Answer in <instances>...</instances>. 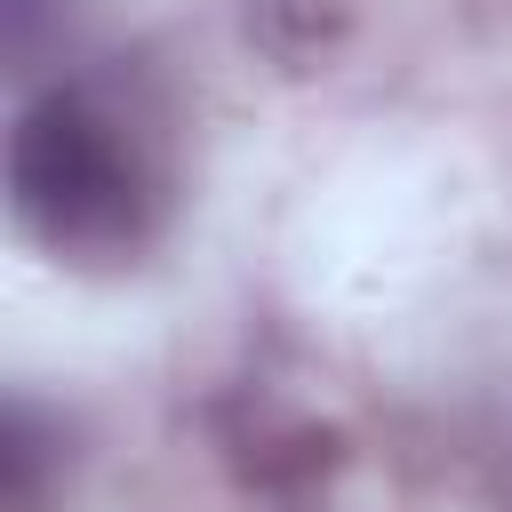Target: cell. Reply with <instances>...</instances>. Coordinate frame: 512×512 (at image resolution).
Instances as JSON below:
<instances>
[{"instance_id":"6da1fadb","label":"cell","mask_w":512,"mask_h":512,"mask_svg":"<svg viewBox=\"0 0 512 512\" xmlns=\"http://www.w3.org/2000/svg\"><path fill=\"white\" fill-rule=\"evenodd\" d=\"M8 208L40 248L72 264H112L144 248L160 216V168L112 96L56 80L8 128Z\"/></svg>"},{"instance_id":"7a4b0ae2","label":"cell","mask_w":512,"mask_h":512,"mask_svg":"<svg viewBox=\"0 0 512 512\" xmlns=\"http://www.w3.org/2000/svg\"><path fill=\"white\" fill-rule=\"evenodd\" d=\"M40 472H48V432H40V416L16 400L8 408V432H0V496H8V512H40Z\"/></svg>"}]
</instances>
